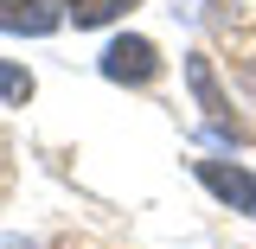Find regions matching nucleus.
Listing matches in <instances>:
<instances>
[{
  "label": "nucleus",
  "instance_id": "obj_4",
  "mask_svg": "<svg viewBox=\"0 0 256 249\" xmlns=\"http://www.w3.org/2000/svg\"><path fill=\"white\" fill-rule=\"evenodd\" d=\"M64 19L58 0H0V32H26V38H45V32Z\"/></svg>",
  "mask_w": 256,
  "mask_h": 249
},
{
  "label": "nucleus",
  "instance_id": "obj_6",
  "mask_svg": "<svg viewBox=\"0 0 256 249\" xmlns=\"http://www.w3.org/2000/svg\"><path fill=\"white\" fill-rule=\"evenodd\" d=\"M0 102H32V77L6 58H0Z\"/></svg>",
  "mask_w": 256,
  "mask_h": 249
},
{
  "label": "nucleus",
  "instance_id": "obj_3",
  "mask_svg": "<svg viewBox=\"0 0 256 249\" xmlns=\"http://www.w3.org/2000/svg\"><path fill=\"white\" fill-rule=\"evenodd\" d=\"M186 77H192V96H198V109H205V122L218 128V134H230V141H244V128L230 122V102H224L218 77H212V58H186Z\"/></svg>",
  "mask_w": 256,
  "mask_h": 249
},
{
  "label": "nucleus",
  "instance_id": "obj_2",
  "mask_svg": "<svg viewBox=\"0 0 256 249\" xmlns=\"http://www.w3.org/2000/svg\"><path fill=\"white\" fill-rule=\"evenodd\" d=\"M102 77H109V83H154L160 77V51L148 38H116V45L102 51Z\"/></svg>",
  "mask_w": 256,
  "mask_h": 249
},
{
  "label": "nucleus",
  "instance_id": "obj_5",
  "mask_svg": "<svg viewBox=\"0 0 256 249\" xmlns=\"http://www.w3.org/2000/svg\"><path fill=\"white\" fill-rule=\"evenodd\" d=\"M128 6H134V0H64V19H77V26H109Z\"/></svg>",
  "mask_w": 256,
  "mask_h": 249
},
{
  "label": "nucleus",
  "instance_id": "obj_1",
  "mask_svg": "<svg viewBox=\"0 0 256 249\" xmlns=\"http://www.w3.org/2000/svg\"><path fill=\"white\" fill-rule=\"evenodd\" d=\"M198 186L212 192V198H224L230 211H244V218H256V173H244V166H230V160H198Z\"/></svg>",
  "mask_w": 256,
  "mask_h": 249
}]
</instances>
